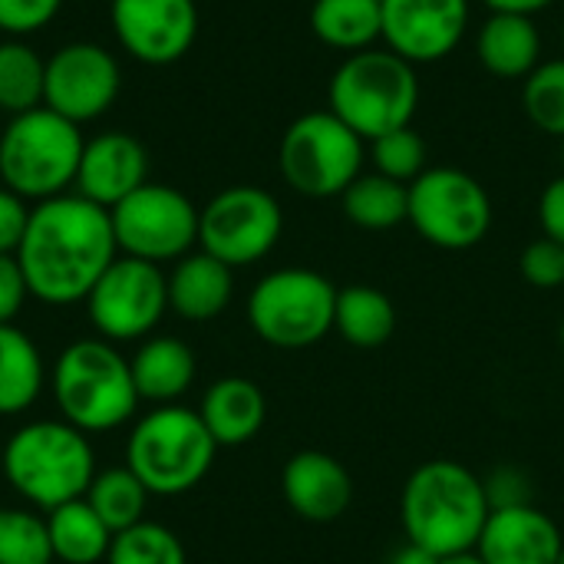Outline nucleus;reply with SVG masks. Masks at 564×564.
I'll return each mask as SVG.
<instances>
[{
    "mask_svg": "<svg viewBox=\"0 0 564 564\" xmlns=\"http://www.w3.org/2000/svg\"><path fill=\"white\" fill-rule=\"evenodd\" d=\"M109 212L83 195H56L30 208L17 261L36 301L66 307L86 301L102 271L116 261Z\"/></svg>",
    "mask_w": 564,
    "mask_h": 564,
    "instance_id": "f257e3e1",
    "label": "nucleus"
},
{
    "mask_svg": "<svg viewBox=\"0 0 564 564\" xmlns=\"http://www.w3.org/2000/svg\"><path fill=\"white\" fill-rule=\"evenodd\" d=\"M492 516L486 482L456 459H430L413 469L400 496L406 542L436 558L473 552Z\"/></svg>",
    "mask_w": 564,
    "mask_h": 564,
    "instance_id": "f03ea898",
    "label": "nucleus"
},
{
    "mask_svg": "<svg viewBox=\"0 0 564 564\" xmlns=\"http://www.w3.org/2000/svg\"><path fill=\"white\" fill-rule=\"evenodd\" d=\"M327 109L364 142L413 126L420 109L416 66L387 46L350 53L327 83Z\"/></svg>",
    "mask_w": 564,
    "mask_h": 564,
    "instance_id": "7ed1b4c3",
    "label": "nucleus"
},
{
    "mask_svg": "<svg viewBox=\"0 0 564 564\" xmlns=\"http://www.w3.org/2000/svg\"><path fill=\"white\" fill-rule=\"evenodd\" d=\"M3 476L30 506L53 512L86 496L96 479L93 446L66 420H36L7 440Z\"/></svg>",
    "mask_w": 564,
    "mask_h": 564,
    "instance_id": "20e7f679",
    "label": "nucleus"
},
{
    "mask_svg": "<svg viewBox=\"0 0 564 564\" xmlns=\"http://www.w3.org/2000/svg\"><path fill=\"white\" fill-rule=\"evenodd\" d=\"M83 132L59 112L36 106L13 116L0 132V178L26 202H46L76 185Z\"/></svg>",
    "mask_w": 564,
    "mask_h": 564,
    "instance_id": "39448f33",
    "label": "nucleus"
},
{
    "mask_svg": "<svg viewBox=\"0 0 564 564\" xmlns=\"http://www.w3.org/2000/svg\"><path fill=\"white\" fill-rule=\"evenodd\" d=\"M53 397L63 420L83 433L122 426L139 403L129 360L106 340H76L56 357Z\"/></svg>",
    "mask_w": 564,
    "mask_h": 564,
    "instance_id": "423d86ee",
    "label": "nucleus"
},
{
    "mask_svg": "<svg viewBox=\"0 0 564 564\" xmlns=\"http://www.w3.org/2000/svg\"><path fill=\"white\" fill-rule=\"evenodd\" d=\"M215 453L218 443L195 410L159 406L129 433L126 466L149 496H182L208 476Z\"/></svg>",
    "mask_w": 564,
    "mask_h": 564,
    "instance_id": "0eeeda50",
    "label": "nucleus"
},
{
    "mask_svg": "<svg viewBox=\"0 0 564 564\" xmlns=\"http://www.w3.org/2000/svg\"><path fill=\"white\" fill-rule=\"evenodd\" d=\"M367 142L330 109L297 116L278 149L284 182L304 198H334L364 172Z\"/></svg>",
    "mask_w": 564,
    "mask_h": 564,
    "instance_id": "6e6552de",
    "label": "nucleus"
},
{
    "mask_svg": "<svg viewBox=\"0 0 564 564\" xmlns=\"http://www.w3.org/2000/svg\"><path fill=\"white\" fill-rule=\"evenodd\" d=\"M337 288L311 268H281L264 274L248 297L251 330L281 350L314 347L334 330Z\"/></svg>",
    "mask_w": 564,
    "mask_h": 564,
    "instance_id": "1a4fd4ad",
    "label": "nucleus"
},
{
    "mask_svg": "<svg viewBox=\"0 0 564 564\" xmlns=\"http://www.w3.org/2000/svg\"><path fill=\"white\" fill-rule=\"evenodd\" d=\"M406 221L433 248L466 251L489 235L492 198L476 175L456 165H433L410 182Z\"/></svg>",
    "mask_w": 564,
    "mask_h": 564,
    "instance_id": "9d476101",
    "label": "nucleus"
},
{
    "mask_svg": "<svg viewBox=\"0 0 564 564\" xmlns=\"http://www.w3.org/2000/svg\"><path fill=\"white\" fill-rule=\"evenodd\" d=\"M109 221L119 251L139 261H178L198 245V208L172 185H139L109 208Z\"/></svg>",
    "mask_w": 564,
    "mask_h": 564,
    "instance_id": "9b49d317",
    "label": "nucleus"
},
{
    "mask_svg": "<svg viewBox=\"0 0 564 564\" xmlns=\"http://www.w3.org/2000/svg\"><path fill=\"white\" fill-rule=\"evenodd\" d=\"M284 231L281 202L258 185H231L198 212V245L228 268H245L274 251Z\"/></svg>",
    "mask_w": 564,
    "mask_h": 564,
    "instance_id": "f8f14e48",
    "label": "nucleus"
},
{
    "mask_svg": "<svg viewBox=\"0 0 564 564\" xmlns=\"http://www.w3.org/2000/svg\"><path fill=\"white\" fill-rule=\"evenodd\" d=\"M169 311V278L152 261L116 258L86 294L89 324L106 340H139Z\"/></svg>",
    "mask_w": 564,
    "mask_h": 564,
    "instance_id": "ddd939ff",
    "label": "nucleus"
},
{
    "mask_svg": "<svg viewBox=\"0 0 564 564\" xmlns=\"http://www.w3.org/2000/svg\"><path fill=\"white\" fill-rule=\"evenodd\" d=\"M122 86L119 63L99 43H66L46 59L43 106L83 126L112 109Z\"/></svg>",
    "mask_w": 564,
    "mask_h": 564,
    "instance_id": "4468645a",
    "label": "nucleus"
},
{
    "mask_svg": "<svg viewBox=\"0 0 564 564\" xmlns=\"http://www.w3.org/2000/svg\"><path fill=\"white\" fill-rule=\"evenodd\" d=\"M469 0H380V40L406 63H440L469 30Z\"/></svg>",
    "mask_w": 564,
    "mask_h": 564,
    "instance_id": "2eb2a0df",
    "label": "nucleus"
},
{
    "mask_svg": "<svg viewBox=\"0 0 564 564\" xmlns=\"http://www.w3.org/2000/svg\"><path fill=\"white\" fill-rule=\"evenodd\" d=\"M109 17L122 50L149 66L182 59L198 36L195 0H112Z\"/></svg>",
    "mask_w": 564,
    "mask_h": 564,
    "instance_id": "dca6fc26",
    "label": "nucleus"
},
{
    "mask_svg": "<svg viewBox=\"0 0 564 564\" xmlns=\"http://www.w3.org/2000/svg\"><path fill=\"white\" fill-rule=\"evenodd\" d=\"M281 492L291 512L304 522H337L354 502V476L347 466L321 449H301L284 463Z\"/></svg>",
    "mask_w": 564,
    "mask_h": 564,
    "instance_id": "f3484780",
    "label": "nucleus"
},
{
    "mask_svg": "<svg viewBox=\"0 0 564 564\" xmlns=\"http://www.w3.org/2000/svg\"><path fill=\"white\" fill-rule=\"evenodd\" d=\"M145 175H149V155L135 135L99 132L83 145V159L76 172V188H79L76 195L109 212L139 185H145Z\"/></svg>",
    "mask_w": 564,
    "mask_h": 564,
    "instance_id": "a211bd4d",
    "label": "nucleus"
},
{
    "mask_svg": "<svg viewBox=\"0 0 564 564\" xmlns=\"http://www.w3.org/2000/svg\"><path fill=\"white\" fill-rule=\"evenodd\" d=\"M562 549L558 525L535 502L492 509L476 545L486 564H558Z\"/></svg>",
    "mask_w": 564,
    "mask_h": 564,
    "instance_id": "6ab92c4d",
    "label": "nucleus"
},
{
    "mask_svg": "<svg viewBox=\"0 0 564 564\" xmlns=\"http://www.w3.org/2000/svg\"><path fill=\"white\" fill-rule=\"evenodd\" d=\"M198 416L218 446H245L261 433L268 403L258 383L245 377H221L205 390Z\"/></svg>",
    "mask_w": 564,
    "mask_h": 564,
    "instance_id": "aec40b11",
    "label": "nucleus"
},
{
    "mask_svg": "<svg viewBox=\"0 0 564 564\" xmlns=\"http://www.w3.org/2000/svg\"><path fill=\"white\" fill-rule=\"evenodd\" d=\"M476 59L496 79H525L542 63V33L535 17L489 13L476 33Z\"/></svg>",
    "mask_w": 564,
    "mask_h": 564,
    "instance_id": "412c9836",
    "label": "nucleus"
},
{
    "mask_svg": "<svg viewBox=\"0 0 564 564\" xmlns=\"http://www.w3.org/2000/svg\"><path fill=\"white\" fill-rule=\"evenodd\" d=\"M235 268L212 258L208 251H195L178 258L169 274V307L185 321H212L218 317L235 294Z\"/></svg>",
    "mask_w": 564,
    "mask_h": 564,
    "instance_id": "4be33fe9",
    "label": "nucleus"
},
{
    "mask_svg": "<svg viewBox=\"0 0 564 564\" xmlns=\"http://www.w3.org/2000/svg\"><path fill=\"white\" fill-rule=\"evenodd\" d=\"M129 367H132V383H135L139 400H152L165 406L178 400L195 380V354L178 337L145 340L129 360Z\"/></svg>",
    "mask_w": 564,
    "mask_h": 564,
    "instance_id": "5701e85b",
    "label": "nucleus"
},
{
    "mask_svg": "<svg viewBox=\"0 0 564 564\" xmlns=\"http://www.w3.org/2000/svg\"><path fill=\"white\" fill-rule=\"evenodd\" d=\"M334 330L350 347H360V350L383 347L397 330V307L380 288H370V284L337 288Z\"/></svg>",
    "mask_w": 564,
    "mask_h": 564,
    "instance_id": "b1692460",
    "label": "nucleus"
},
{
    "mask_svg": "<svg viewBox=\"0 0 564 564\" xmlns=\"http://www.w3.org/2000/svg\"><path fill=\"white\" fill-rule=\"evenodd\" d=\"M340 212L364 231H393L406 221L410 185L393 182L380 172H360L340 195Z\"/></svg>",
    "mask_w": 564,
    "mask_h": 564,
    "instance_id": "393cba45",
    "label": "nucleus"
},
{
    "mask_svg": "<svg viewBox=\"0 0 564 564\" xmlns=\"http://www.w3.org/2000/svg\"><path fill=\"white\" fill-rule=\"evenodd\" d=\"M53 562L56 564H96L109 555L112 532L89 509L86 499H73L46 516Z\"/></svg>",
    "mask_w": 564,
    "mask_h": 564,
    "instance_id": "a878e982",
    "label": "nucleus"
},
{
    "mask_svg": "<svg viewBox=\"0 0 564 564\" xmlns=\"http://www.w3.org/2000/svg\"><path fill=\"white\" fill-rule=\"evenodd\" d=\"M311 30L347 56L370 50L380 40V0H314Z\"/></svg>",
    "mask_w": 564,
    "mask_h": 564,
    "instance_id": "bb28decb",
    "label": "nucleus"
},
{
    "mask_svg": "<svg viewBox=\"0 0 564 564\" xmlns=\"http://www.w3.org/2000/svg\"><path fill=\"white\" fill-rule=\"evenodd\" d=\"M43 390V357L13 324H0V416H17Z\"/></svg>",
    "mask_w": 564,
    "mask_h": 564,
    "instance_id": "cd10ccee",
    "label": "nucleus"
},
{
    "mask_svg": "<svg viewBox=\"0 0 564 564\" xmlns=\"http://www.w3.org/2000/svg\"><path fill=\"white\" fill-rule=\"evenodd\" d=\"M83 499L102 519V525L112 535H119V532H126V529L142 522V512H145V502H149V489L135 479V473L129 466H122V469L96 473V479L89 482Z\"/></svg>",
    "mask_w": 564,
    "mask_h": 564,
    "instance_id": "c85d7f7f",
    "label": "nucleus"
},
{
    "mask_svg": "<svg viewBox=\"0 0 564 564\" xmlns=\"http://www.w3.org/2000/svg\"><path fill=\"white\" fill-rule=\"evenodd\" d=\"M46 59L23 40L0 43V112L20 116L43 106Z\"/></svg>",
    "mask_w": 564,
    "mask_h": 564,
    "instance_id": "c756f323",
    "label": "nucleus"
},
{
    "mask_svg": "<svg viewBox=\"0 0 564 564\" xmlns=\"http://www.w3.org/2000/svg\"><path fill=\"white\" fill-rule=\"evenodd\" d=\"M522 109L535 129L564 139V56L539 63L522 79Z\"/></svg>",
    "mask_w": 564,
    "mask_h": 564,
    "instance_id": "7c9ffc66",
    "label": "nucleus"
},
{
    "mask_svg": "<svg viewBox=\"0 0 564 564\" xmlns=\"http://www.w3.org/2000/svg\"><path fill=\"white\" fill-rule=\"evenodd\" d=\"M106 564H188L178 535L159 522H139L112 535Z\"/></svg>",
    "mask_w": 564,
    "mask_h": 564,
    "instance_id": "2f4dec72",
    "label": "nucleus"
},
{
    "mask_svg": "<svg viewBox=\"0 0 564 564\" xmlns=\"http://www.w3.org/2000/svg\"><path fill=\"white\" fill-rule=\"evenodd\" d=\"M426 139L413 129V126H403V129H393L373 142H367V159L373 165V172L393 178V182H416L430 165H426Z\"/></svg>",
    "mask_w": 564,
    "mask_h": 564,
    "instance_id": "473e14b6",
    "label": "nucleus"
},
{
    "mask_svg": "<svg viewBox=\"0 0 564 564\" xmlns=\"http://www.w3.org/2000/svg\"><path fill=\"white\" fill-rule=\"evenodd\" d=\"M0 564H53L46 519L23 509H0Z\"/></svg>",
    "mask_w": 564,
    "mask_h": 564,
    "instance_id": "72a5a7b5",
    "label": "nucleus"
},
{
    "mask_svg": "<svg viewBox=\"0 0 564 564\" xmlns=\"http://www.w3.org/2000/svg\"><path fill=\"white\" fill-rule=\"evenodd\" d=\"M519 271L539 291L564 288V245L545 238V235L535 238V241H529L525 251H522V258H519Z\"/></svg>",
    "mask_w": 564,
    "mask_h": 564,
    "instance_id": "f704fd0d",
    "label": "nucleus"
},
{
    "mask_svg": "<svg viewBox=\"0 0 564 564\" xmlns=\"http://www.w3.org/2000/svg\"><path fill=\"white\" fill-rule=\"evenodd\" d=\"M63 0H0V30L10 36H26L43 30L56 13Z\"/></svg>",
    "mask_w": 564,
    "mask_h": 564,
    "instance_id": "c9c22d12",
    "label": "nucleus"
},
{
    "mask_svg": "<svg viewBox=\"0 0 564 564\" xmlns=\"http://www.w3.org/2000/svg\"><path fill=\"white\" fill-rule=\"evenodd\" d=\"M486 482V496H489V506L492 509H509V506H532V492H529V479L522 469L516 466H506V469H496Z\"/></svg>",
    "mask_w": 564,
    "mask_h": 564,
    "instance_id": "e433bc0d",
    "label": "nucleus"
},
{
    "mask_svg": "<svg viewBox=\"0 0 564 564\" xmlns=\"http://www.w3.org/2000/svg\"><path fill=\"white\" fill-rule=\"evenodd\" d=\"M26 221H30L26 198H20L7 185H0V254H17Z\"/></svg>",
    "mask_w": 564,
    "mask_h": 564,
    "instance_id": "4c0bfd02",
    "label": "nucleus"
},
{
    "mask_svg": "<svg viewBox=\"0 0 564 564\" xmlns=\"http://www.w3.org/2000/svg\"><path fill=\"white\" fill-rule=\"evenodd\" d=\"M26 297H30V288H26L17 254H0V324H13Z\"/></svg>",
    "mask_w": 564,
    "mask_h": 564,
    "instance_id": "58836bf2",
    "label": "nucleus"
},
{
    "mask_svg": "<svg viewBox=\"0 0 564 564\" xmlns=\"http://www.w3.org/2000/svg\"><path fill=\"white\" fill-rule=\"evenodd\" d=\"M539 225L545 238L564 245V175L552 178L539 195Z\"/></svg>",
    "mask_w": 564,
    "mask_h": 564,
    "instance_id": "ea45409f",
    "label": "nucleus"
},
{
    "mask_svg": "<svg viewBox=\"0 0 564 564\" xmlns=\"http://www.w3.org/2000/svg\"><path fill=\"white\" fill-rule=\"evenodd\" d=\"M489 7V13H519V17H535L549 7H555L558 0H482Z\"/></svg>",
    "mask_w": 564,
    "mask_h": 564,
    "instance_id": "a19ab883",
    "label": "nucleus"
},
{
    "mask_svg": "<svg viewBox=\"0 0 564 564\" xmlns=\"http://www.w3.org/2000/svg\"><path fill=\"white\" fill-rule=\"evenodd\" d=\"M440 558L436 555H430L426 549H420V545H413V542H406L403 549H397L393 552V558L390 564H436Z\"/></svg>",
    "mask_w": 564,
    "mask_h": 564,
    "instance_id": "79ce46f5",
    "label": "nucleus"
},
{
    "mask_svg": "<svg viewBox=\"0 0 564 564\" xmlns=\"http://www.w3.org/2000/svg\"><path fill=\"white\" fill-rule=\"evenodd\" d=\"M436 564H486L479 558V552L473 549V552H459V555H446V558H440Z\"/></svg>",
    "mask_w": 564,
    "mask_h": 564,
    "instance_id": "37998d69",
    "label": "nucleus"
},
{
    "mask_svg": "<svg viewBox=\"0 0 564 564\" xmlns=\"http://www.w3.org/2000/svg\"><path fill=\"white\" fill-rule=\"evenodd\" d=\"M558 159H562V175H564V139H558Z\"/></svg>",
    "mask_w": 564,
    "mask_h": 564,
    "instance_id": "c03bdc74",
    "label": "nucleus"
},
{
    "mask_svg": "<svg viewBox=\"0 0 564 564\" xmlns=\"http://www.w3.org/2000/svg\"><path fill=\"white\" fill-rule=\"evenodd\" d=\"M558 344H562V350H564V317H562V327H558Z\"/></svg>",
    "mask_w": 564,
    "mask_h": 564,
    "instance_id": "a18cd8bd",
    "label": "nucleus"
},
{
    "mask_svg": "<svg viewBox=\"0 0 564 564\" xmlns=\"http://www.w3.org/2000/svg\"><path fill=\"white\" fill-rule=\"evenodd\" d=\"M558 564H564V549H562V555H558Z\"/></svg>",
    "mask_w": 564,
    "mask_h": 564,
    "instance_id": "49530a36",
    "label": "nucleus"
},
{
    "mask_svg": "<svg viewBox=\"0 0 564 564\" xmlns=\"http://www.w3.org/2000/svg\"><path fill=\"white\" fill-rule=\"evenodd\" d=\"M562 46H564V23H562Z\"/></svg>",
    "mask_w": 564,
    "mask_h": 564,
    "instance_id": "de8ad7c7",
    "label": "nucleus"
},
{
    "mask_svg": "<svg viewBox=\"0 0 564 564\" xmlns=\"http://www.w3.org/2000/svg\"><path fill=\"white\" fill-rule=\"evenodd\" d=\"M0 132H3V122H0Z\"/></svg>",
    "mask_w": 564,
    "mask_h": 564,
    "instance_id": "09e8293b",
    "label": "nucleus"
},
{
    "mask_svg": "<svg viewBox=\"0 0 564 564\" xmlns=\"http://www.w3.org/2000/svg\"><path fill=\"white\" fill-rule=\"evenodd\" d=\"M53 564H56V562H53Z\"/></svg>",
    "mask_w": 564,
    "mask_h": 564,
    "instance_id": "8fccbe9b",
    "label": "nucleus"
}]
</instances>
